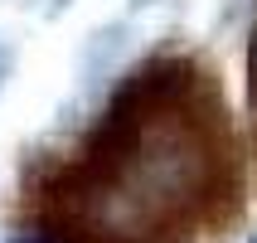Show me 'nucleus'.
I'll return each mask as SVG.
<instances>
[{"label":"nucleus","mask_w":257,"mask_h":243,"mask_svg":"<svg viewBox=\"0 0 257 243\" xmlns=\"http://www.w3.org/2000/svg\"><path fill=\"white\" fill-rule=\"evenodd\" d=\"M10 243H54V238H49V233H15Z\"/></svg>","instance_id":"f257e3e1"},{"label":"nucleus","mask_w":257,"mask_h":243,"mask_svg":"<svg viewBox=\"0 0 257 243\" xmlns=\"http://www.w3.org/2000/svg\"><path fill=\"white\" fill-rule=\"evenodd\" d=\"M247 243H257V233H252V238H247Z\"/></svg>","instance_id":"f03ea898"},{"label":"nucleus","mask_w":257,"mask_h":243,"mask_svg":"<svg viewBox=\"0 0 257 243\" xmlns=\"http://www.w3.org/2000/svg\"><path fill=\"white\" fill-rule=\"evenodd\" d=\"M0 68H5V63H0Z\"/></svg>","instance_id":"7ed1b4c3"}]
</instances>
